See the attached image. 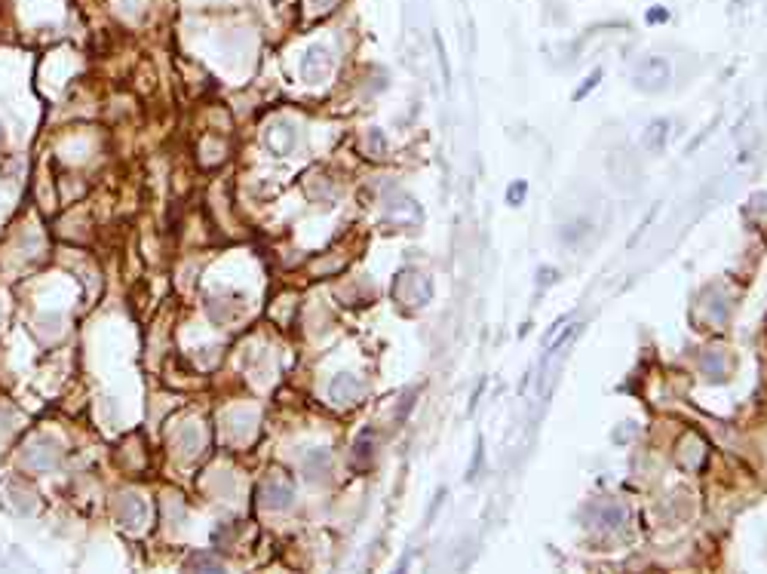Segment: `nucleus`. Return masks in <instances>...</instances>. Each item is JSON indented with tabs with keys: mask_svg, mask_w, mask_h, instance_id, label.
I'll list each match as a JSON object with an SVG mask.
<instances>
[{
	"mask_svg": "<svg viewBox=\"0 0 767 574\" xmlns=\"http://www.w3.org/2000/svg\"><path fill=\"white\" fill-rule=\"evenodd\" d=\"M144 516H147V507L142 497H135V495H123L120 497V504H117V519L129 525V529H135V525H142L144 522Z\"/></svg>",
	"mask_w": 767,
	"mask_h": 574,
	"instance_id": "nucleus-1",
	"label": "nucleus"
},
{
	"mask_svg": "<svg viewBox=\"0 0 767 574\" xmlns=\"http://www.w3.org/2000/svg\"><path fill=\"white\" fill-rule=\"evenodd\" d=\"M55 461H59V451L55 449H46V446H37V449H31L25 455V464L31 467V470H50Z\"/></svg>",
	"mask_w": 767,
	"mask_h": 574,
	"instance_id": "nucleus-2",
	"label": "nucleus"
},
{
	"mask_svg": "<svg viewBox=\"0 0 767 574\" xmlns=\"http://www.w3.org/2000/svg\"><path fill=\"white\" fill-rule=\"evenodd\" d=\"M188 568H200V571H221V562L209 553H193L188 559Z\"/></svg>",
	"mask_w": 767,
	"mask_h": 574,
	"instance_id": "nucleus-3",
	"label": "nucleus"
}]
</instances>
